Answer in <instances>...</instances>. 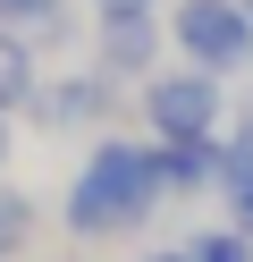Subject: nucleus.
I'll return each mask as SVG.
<instances>
[{"mask_svg":"<svg viewBox=\"0 0 253 262\" xmlns=\"http://www.w3.org/2000/svg\"><path fill=\"white\" fill-rule=\"evenodd\" d=\"M152 51H160L152 17H101V68L135 76V68H152Z\"/></svg>","mask_w":253,"mask_h":262,"instance_id":"5","label":"nucleus"},{"mask_svg":"<svg viewBox=\"0 0 253 262\" xmlns=\"http://www.w3.org/2000/svg\"><path fill=\"white\" fill-rule=\"evenodd\" d=\"M135 262H194V245H160V254H135Z\"/></svg>","mask_w":253,"mask_h":262,"instance_id":"13","label":"nucleus"},{"mask_svg":"<svg viewBox=\"0 0 253 262\" xmlns=\"http://www.w3.org/2000/svg\"><path fill=\"white\" fill-rule=\"evenodd\" d=\"M34 102V42H17V26H0V110Z\"/></svg>","mask_w":253,"mask_h":262,"instance_id":"8","label":"nucleus"},{"mask_svg":"<svg viewBox=\"0 0 253 262\" xmlns=\"http://www.w3.org/2000/svg\"><path fill=\"white\" fill-rule=\"evenodd\" d=\"M42 119H51V127L101 119V76H67V85H51V93H42Z\"/></svg>","mask_w":253,"mask_h":262,"instance_id":"7","label":"nucleus"},{"mask_svg":"<svg viewBox=\"0 0 253 262\" xmlns=\"http://www.w3.org/2000/svg\"><path fill=\"white\" fill-rule=\"evenodd\" d=\"M169 178H160V152H144V144L110 136L93 144V161L76 169V186H67V228L76 237H118V228H144L152 211H160Z\"/></svg>","mask_w":253,"mask_h":262,"instance_id":"1","label":"nucleus"},{"mask_svg":"<svg viewBox=\"0 0 253 262\" xmlns=\"http://www.w3.org/2000/svg\"><path fill=\"white\" fill-rule=\"evenodd\" d=\"M219 152H228V169H219V194H228V228H245L253 237V110L219 136Z\"/></svg>","mask_w":253,"mask_h":262,"instance_id":"4","label":"nucleus"},{"mask_svg":"<svg viewBox=\"0 0 253 262\" xmlns=\"http://www.w3.org/2000/svg\"><path fill=\"white\" fill-rule=\"evenodd\" d=\"M245 17H253V0H245Z\"/></svg>","mask_w":253,"mask_h":262,"instance_id":"15","label":"nucleus"},{"mask_svg":"<svg viewBox=\"0 0 253 262\" xmlns=\"http://www.w3.org/2000/svg\"><path fill=\"white\" fill-rule=\"evenodd\" d=\"M0 161H9V110H0Z\"/></svg>","mask_w":253,"mask_h":262,"instance_id":"14","label":"nucleus"},{"mask_svg":"<svg viewBox=\"0 0 253 262\" xmlns=\"http://www.w3.org/2000/svg\"><path fill=\"white\" fill-rule=\"evenodd\" d=\"M34 237V194H17V186H0V262L17 254V245Z\"/></svg>","mask_w":253,"mask_h":262,"instance_id":"9","label":"nucleus"},{"mask_svg":"<svg viewBox=\"0 0 253 262\" xmlns=\"http://www.w3.org/2000/svg\"><path fill=\"white\" fill-rule=\"evenodd\" d=\"M101 17H152V0H93Z\"/></svg>","mask_w":253,"mask_h":262,"instance_id":"12","label":"nucleus"},{"mask_svg":"<svg viewBox=\"0 0 253 262\" xmlns=\"http://www.w3.org/2000/svg\"><path fill=\"white\" fill-rule=\"evenodd\" d=\"M219 169H228V152H219V144H160V178H169V194H202V186H219Z\"/></svg>","mask_w":253,"mask_h":262,"instance_id":"6","label":"nucleus"},{"mask_svg":"<svg viewBox=\"0 0 253 262\" xmlns=\"http://www.w3.org/2000/svg\"><path fill=\"white\" fill-rule=\"evenodd\" d=\"M59 0H0V26H51Z\"/></svg>","mask_w":253,"mask_h":262,"instance_id":"11","label":"nucleus"},{"mask_svg":"<svg viewBox=\"0 0 253 262\" xmlns=\"http://www.w3.org/2000/svg\"><path fill=\"white\" fill-rule=\"evenodd\" d=\"M144 119L160 144H219V76L211 68H177V76H152L144 85Z\"/></svg>","mask_w":253,"mask_h":262,"instance_id":"3","label":"nucleus"},{"mask_svg":"<svg viewBox=\"0 0 253 262\" xmlns=\"http://www.w3.org/2000/svg\"><path fill=\"white\" fill-rule=\"evenodd\" d=\"M169 42L186 51V68H245L253 59V17H245V0H177L169 9Z\"/></svg>","mask_w":253,"mask_h":262,"instance_id":"2","label":"nucleus"},{"mask_svg":"<svg viewBox=\"0 0 253 262\" xmlns=\"http://www.w3.org/2000/svg\"><path fill=\"white\" fill-rule=\"evenodd\" d=\"M186 245H194V262H253L245 228H202V237H186Z\"/></svg>","mask_w":253,"mask_h":262,"instance_id":"10","label":"nucleus"}]
</instances>
